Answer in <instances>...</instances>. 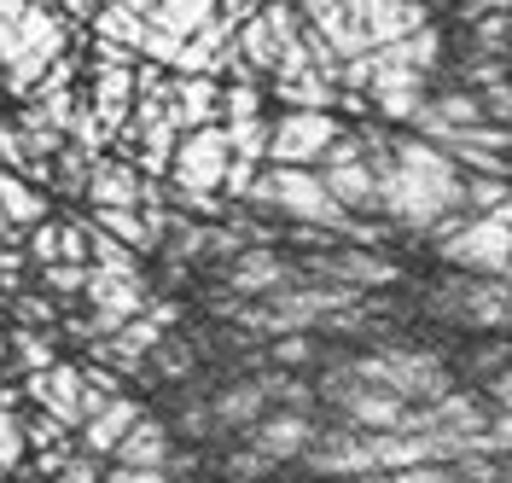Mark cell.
<instances>
[{"label":"cell","mask_w":512,"mask_h":483,"mask_svg":"<svg viewBox=\"0 0 512 483\" xmlns=\"http://www.w3.org/2000/svg\"><path fill=\"white\" fill-rule=\"evenodd\" d=\"M105 483H169V472L163 466H111Z\"/></svg>","instance_id":"7402d4cb"},{"label":"cell","mask_w":512,"mask_h":483,"mask_svg":"<svg viewBox=\"0 0 512 483\" xmlns=\"http://www.w3.org/2000/svg\"><path fill=\"white\" fill-rule=\"evenodd\" d=\"M350 373L355 379H367V385L396 390L402 402H437V396L454 390V379H448L443 361L425 355V350H408V344H390V350H379V355H355Z\"/></svg>","instance_id":"7a4b0ae2"},{"label":"cell","mask_w":512,"mask_h":483,"mask_svg":"<svg viewBox=\"0 0 512 483\" xmlns=\"http://www.w3.org/2000/svg\"><path fill=\"white\" fill-rule=\"evenodd\" d=\"M192 361H198V355H192L187 338H169V332H163V344L152 350V361H146V367H152L158 379H187V373H192Z\"/></svg>","instance_id":"9a60e30c"},{"label":"cell","mask_w":512,"mask_h":483,"mask_svg":"<svg viewBox=\"0 0 512 483\" xmlns=\"http://www.w3.org/2000/svg\"><path fill=\"white\" fill-rule=\"evenodd\" d=\"M94 24H99V41H111V47H140V35H146V18L134 12V6H123V0H105L94 12Z\"/></svg>","instance_id":"4fadbf2b"},{"label":"cell","mask_w":512,"mask_h":483,"mask_svg":"<svg viewBox=\"0 0 512 483\" xmlns=\"http://www.w3.org/2000/svg\"><path fill=\"white\" fill-rule=\"evenodd\" d=\"M59 233H64V222H35L30 227V257H35V268L59 262Z\"/></svg>","instance_id":"d6986e66"},{"label":"cell","mask_w":512,"mask_h":483,"mask_svg":"<svg viewBox=\"0 0 512 483\" xmlns=\"http://www.w3.org/2000/svg\"><path fill=\"white\" fill-rule=\"evenodd\" d=\"M489 396H495V408H501V414H512V367L489 379Z\"/></svg>","instance_id":"603a6c76"},{"label":"cell","mask_w":512,"mask_h":483,"mask_svg":"<svg viewBox=\"0 0 512 483\" xmlns=\"http://www.w3.org/2000/svg\"><path fill=\"white\" fill-rule=\"evenodd\" d=\"M169 454H175V443H169V425H163V419H152V414H140V419H134V431L117 443L111 466H169Z\"/></svg>","instance_id":"30bf717a"},{"label":"cell","mask_w":512,"mask_h":483,"mask_svg":"<svg viewBox=\"0 0 512 483\" xmlns=\"http://www.w3.org/2000/svg\"><path fill=\"white\" fill-rule=\"evenodd\" d=\"M268 361L274 367H309L315 361V338L309 332H280V338H268Z\"/></svg>","instance_id":"2e32d148"},{"label":"cell","mask_w":512,"mask_h":483,"mask_svg":"<svg viewBox=\"0 0 512 483\" xmlns=\"http://www.w3.org/2000/svg\"><path fill=\"white\" fill-rule=\"evenodd\" d=\"M41 286L70 297V291H88V262H47L41 268Z\"/></svg>","instance_id":"ac0fdd59"},{"label":"cell","mask_w":512,"mask_h":483,"mask_svg":"<svg viewBox=\"0 0 512 483\" xmlns=\"http://www.w3.org/2000/svg\"><path fill=\"white\" fill-rule=\"evenodd\" d=\"M338 140V123L326 111H291L268 134V158L274 163H320V152Z\"/></svg>","instance_id":"52a82bcc"},{"label":"cell","mask_w":512,"mask_h":483,"mask_svg":"<svg viewBox=\"0 0 512 483\" xmlns=\"http://www.w3.org/2000/svg\"><path fill=\"white\" fill-rule=\"evenodd\" d=\"M460 6H466V18L472 12H512V0H460Z\"/></svg>","instance_id":"cb8c5ba5"},{"label":"cell","mask_w":512,"mask_h":483,"mask_svg":"<svg viewBox=\"0 0 512 483\" xmlns=\"http://www.w3.org/2000/svg\"><path fill=\"white\" fill-rule=\"evenodd\" d=\"M12 350H18V361L30 367V373H47L59 355H53V338L41 332V326H12Z\"/></svg>","instance_id":"5bb4252c"},{"label":"cell","mask_w":512,"mask_h":483,"mask_svg":"<svg viewBox=\"0 0 512 483\" xmlns=\"http://www.w3.org/2000/svg\"><path fill=\"white\" fill-rule=\"evenodd\" d=\"M210 414H216V425L251 431L256 419L268 414V385H262V379H239V385L216 390V396H210Z\"/></svg>","instance_id":"8fae6325"},{"label":"cell","mask_w":512,"mask_h":483,"mask_svg":"<svg viewBox=\"0 0 512 483\" xmlns=\"http://www.w3.org/2000/svg\"><path fill=\"white\" fill-rule=\"evenodd\" d=\"M0 239H6V245H12V222H6V216H0Z\"/></svg>","instance_id":"d4e9b609"},{"label":"cell","mask_w":512,"mask_h":483,"mask_svg":"<svg viewBox=\"0 0 512 483\" xmlns=\"http://www.w3.org/2000/svg\"><path fill=\"white\" fill-rule=\"evenodd\" d=\"M291 280H297V268H291L274 245H245L239 257L227 262V274H222L227 297H239V303H256V297L291 286Z\"/></svg>","instance_id":"5b68a950"},{"label":"cell","mask_w":512,"mask_h":483,"mask_svg":"<svg viewBox=\"0 0 512 483\" xmlns=\"http://www.w3.org/2000/svg\"><path fill=\"white\" fill-rule=\"evenodd\" d=\"M227 169H233V146H227V129H187L181 146H175V163H169V187L181 193H222Z\"/></svg>","instance_id":"277c9868"},{"label":"cell","mask_w":512,"mask_h":483,"mask_svg":"<svg viewBox=\"0 0 512 483\" xmlns=\"http://www.w3.org/2000/svg\"><path fill=\"white\" fill-rule=\"evenodd\" d=\"M140 414H146V408H140L134 396H111V402H105V408L82 425V454H94V460L117 454V443L134 431V419H140Z\"/></svg>","instance_id":"9c48e42d"},{"label":"cell","mask_w":512,"mask_h":483,"mask_svg":"<svg viewBox=\"0 0 512 483\" xmlns=\"http://www.w3.org/2000/svg\"><path fill=\"white\" fill-rule=\"evenodd\" d=\"M350 483H460V472L431 460V466H408V472H361Z\"/></svg>","instance_id":"e0dca14e"},{"label":"cell","mask_w":512,"mask_h":483,"mask_svg":"<svg viewBox=\"0 0 512 483\" xmlns=\"http://www.w3.org/2000/svg\"><path fill=\"white\" fill-rule=\"evenodd\" d=\"M303 460L320 478H361V472H373V431H355V425L315 431V443H309Z\"/></svg>","instance_id":"8992f818"},{"label":"cell","mask_w":512,"mask_h":483,"mask_svg":"<svg viewBox=\"0 0 512 483\" xmlns=\"http://www.w3.org/2000/svg\"><path fill=\"white\" fill-rule=\"evenodd\" d=\"M251 437V449L268 460V466H286V460H303L309 443H315V419L297 414V408H280V414H262L245 431Z\"/></svg>","instance_id":"ba28073f"},{"label":"cell","mask_w":512,"mask_h":483,"mask_svg":"<svg viewBox=\"0 0 512 483\" xmlns=\"http://www.w3.org/2000/svg\"><path fill=\"white\" fill-rule=\"evenodd\" d=\"M0 216L12 227H35L47 222V193L24 181V175H12V169H0Z\"/></svg>","instance_id":"7c38bea8"},{"label":"cell","mask_w":512,"mask_h":483,"mask_svg":"<svg viewBox=\"0 0 512 483\" xmlns=\"http://www.w3.org/2000/svg\"><path fill=\"white\" fill-rule=\"evenodd\" d=\"M12 315H18V326H53V303H47V297H30V291H24V297L12 303Z\"/></svg>","instance_id":"44dd1931"},{"label":"cell","mask_w":512,"mask_h":483,"mask_svg":"<svg viewBox=\"0 0 512 483\" xmlns=\"http://www.w3.org/2000/svg\"><path fill=\"white\" fill-rule=\"evenodd\" d=\"M437 257L460 274H501L512 280V227H501L495 216H472L460 233L437 239Z\"/></svg>","instance_id":"3957f363"},{"label":"cell","mask_w":512,"mask_h":483,"mask_svg":"<svg viewBox=\"0 0 512 483\" xmlns=\"http://www.w3.org/2000/svg\"><path fill=\"white\" fill-rule=\"evenodd\" d=\"M262 472H268V460H262V454H256L251 443H245V449H239V454H227V478L251 483V478H262Z\"/></svg>","instance_id":"ffe728a7"},{"label":"cell","mask_w":512,"mask_h":483,"mask_svg":"<svg viewBox=\"0 0 512 483\" xmlns=\"http://www.w3.org/2000/svg\"><path fill=\"white\" fill-rule=\"evenodd\" d=\"M425 315L454 332H512V280L448 268L437 286H425Z\"/></svg>","instance_id":"6da1fadb"}]
</instances>
